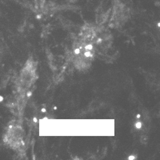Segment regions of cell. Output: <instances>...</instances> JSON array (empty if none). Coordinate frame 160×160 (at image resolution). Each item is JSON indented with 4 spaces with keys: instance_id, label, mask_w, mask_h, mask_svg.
<instances>
[{
    "instance_id": "3957f363",
    "label": "cell",
    "mask_w": 160,
    "mask_h": 160,
    "mask_svg": "<svg viewBox=\"0 0 160 160\" xmlns=\"http://www.w3.org/2000/svg\"><path fill=\"white\" fill-rule=\"evenodd\" d=\"M67 1L69 2H76L77 0H67Z\"/></svg>"
},
{
    "instance_id": "6da1fadb",
    "label": "cell",
    "mask_w": 160,
    "mask_h": 160,
    "mask_svg": "<svg viewBox=\"0 0 160 160\" xmlns=\"http://www.w3.org/2000/svg\"><path fill=\"white\" fill-rule=\"evenodd\" d=\"M22 133L23 129L20 125L11 124L9 127V131L7 132L6 135V142H8L11 148L17 149L22 145Z\"/></svg>"
},
{
    "instance_id": "7a4b0ae2",
    "label": "cell",
    "mask_w": 160,
    "mask_h": 160,
    "mask_svg": "<svg viewBox=\"0 0 160 160\" xmlns=\"http://www.w3.org/2000/svg\"><path fill=\"white\" fill-rule=\"evenodd\" d=\"M35 70L33 67V63L31 61L28 60V63L26 64L23 69L21 71V76H20V82L22 88H30L35 79Z\"/></svg>"
}]
</instances>
